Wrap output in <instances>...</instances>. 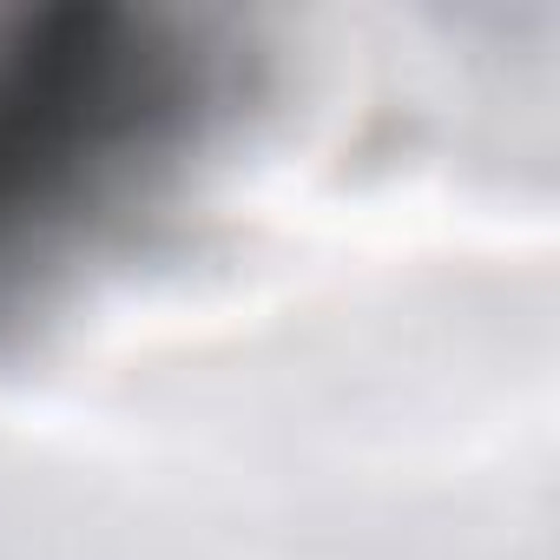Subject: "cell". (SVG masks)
<instances>
[{
	"mask_svg": "<svg viewBox=\"0 0 560 560\" xmlns=\"http://www.w3.org/2000/svg\"><path fill=\"white\" fill-rule=\"evenodd\" d=\"M198 106V60L119 21H34L0 40V311L145 205Z\"/></svg>",
	"mask_w": 560,
	"mask_h": 560,
	"instance_id": "1",
	"label": "cell"
}]
</instances>
